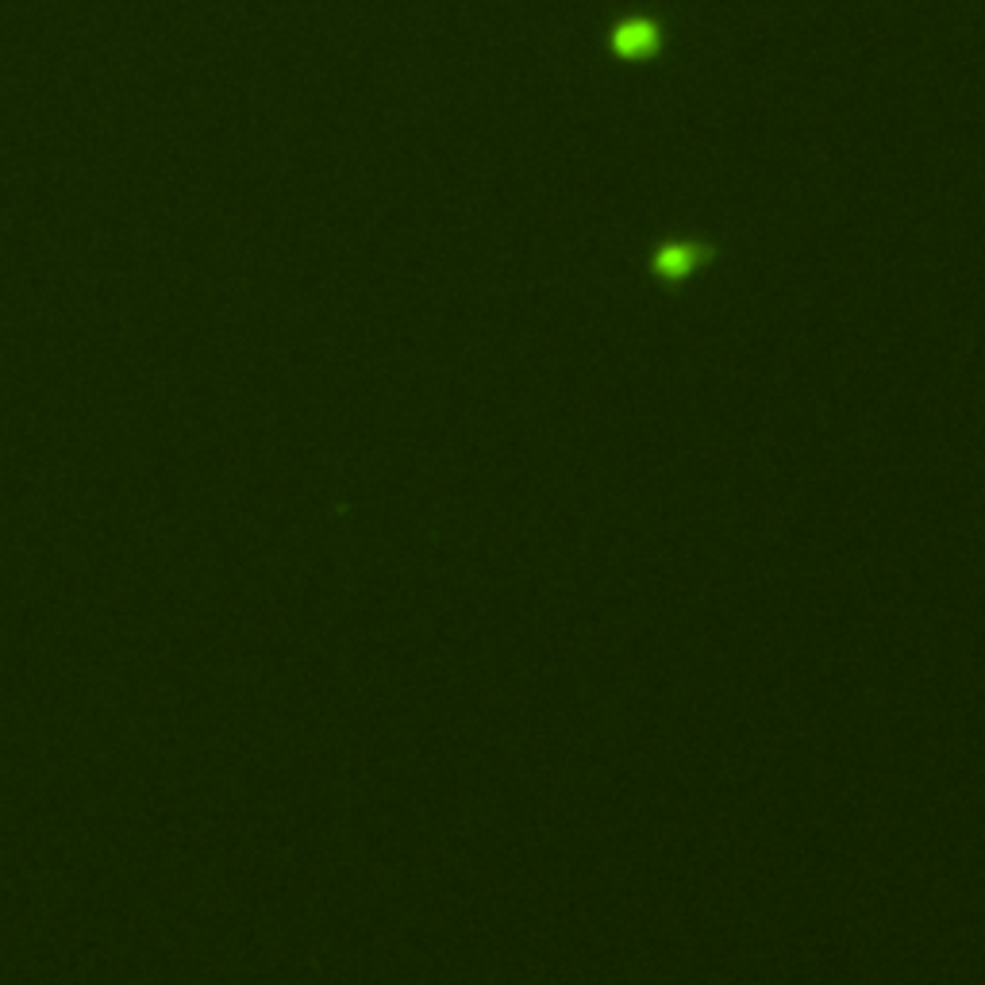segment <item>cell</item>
I'll return each instance as SVG.
<instances>
[{
    "mask_svg": "<svg viewBox=\"0 0 985 985\" xmlns=\"http://www.w3.org/2000/svg\"><path fill=\"white\" fill-rule=\"evenodd\" d=\"M674 20L659 9L612 12L601 24V55L612 65H654L666 58Z\"/></svg>",
    "mask_w": 985,
    "mask_h": 985,
    "instance_id": "obj_2",
    "label": "cell"
},
{
    "mask_svg": "<svg viewBox=\"0 0 985 985\" xmlns=\"http://www.w3.org/2000/svg\"><path fill=\"white\" fill-rule=\"evenodd\" d=\"M728 247L720 236L709 231H662L647 243L644 259H639V274L644 281L662 297H685L700 277L724 262Z\"/></svg>",
    "mask_w": 985,
    "mask_h": 985,
    "instance_id": "obj_1",
    "label": "cell"
}]
</instances>
